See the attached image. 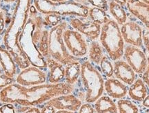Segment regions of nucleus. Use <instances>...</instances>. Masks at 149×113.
I'll list each match as a JSON object with an SVG mask.
<instances>
[{"mask_svg":"<svg viewBox=\"0 0 149 113\" xmlns=\"http://www.w3.org/2000/svg\"><path fill=\"white\" fill-rule=\"evenodd\" d=\"M74 88V85L65 82L44 83L29 88L13 83L0 90V101L24 106H37L58 96L71 94Z\"/></svg>","mask_w":149,"mask_h":113,"instance_id":"nucleus-1","label":"nucleus"},{"mask_svg":"<svg viewBox=\"0 0 149 113\" xmlns=\"http://www.w3.org/2000/svg\"><path fill=\"white\" fill-rule=\"evenodd\" d=\"M32 3L33 0H17L13 15L3 39V46L12 56L24 52L19 44V38L26 25Z\"/></svg>","mask_w":149,"mask_h":113,"instance_id":"nucleus-2","label":"nucleus"},{"mask_svg":"<svg viewBox=\"0 0 149 113\" xmlns=\"http://www.w3.org/2000/svg\"><path fill=\"white\" fill-rule=\"evenodd\" d=\"M100 40L112 61L120 60L124 56V41L121 34L120 25L115 20L110 19L109 22L102 25Z\"/></svg>","mask_w":149,"mask_h":113,"instance_id":"nucleus-3","label":"nucleus"},{"mask_svg":"<svg viewBox=\"0 0 149 113\" xmlns=\"http://www.w3.org/2000/svg\"><path fill=\"white\" fill-rule=\"evenodd\" d=\"M80 79L86 92L85 101L95 103L104 91V81L100 71L88 60L81 61Z\"/></svg>","mask_w":149,"mask_h":113,"instance_id":"nucleus-4","label":"nucleus"},{"mask_svg":"<svg viewBox=\"0 0 149 113\" xmlns=\"http://www.w3.org/2000/svg\"><path fill=\"white\" fill-rule=\"evenodd\" d=\"M35 8L41 14H56L63 16L88 18L89 7L74 1L53 2L51 0H33Z\"/></svg>","mask_w":149,"mask_h":113,"instance_id":"nucleus-5","label":"nucleus"},{"mask_svg":"<svg viewBox=\"0 0 149 113\" xmlns=\"http://www.w3.org/2000/svg\"><path fill=\"white\" fill-rule=\"evenodd\" d=\"M68 23L63 21L58 25L50 29L48 37V56L66 66L76 61H81V58L74 57L67 49L63 39V33L68 28Z\"/></svg>","mask_w":149,"mask_h":113,"instance_id":"nucleus-6","label":"nucleus"},{"mask_svg":"<svg viewBox=\"0 0 149 113\" xmlns=\"http://www.w3.org/2000/svg\"><path fill=\"white\" fill-rule=\"evenodd\" d=\"M65 45L72 56L82 58L88 54V46L84 35L74 29L67 28L63 33Z\"/></svg>","mask_w":149,"mask_h":113,"instance_id":"nucleus-7","label":"nucleus"},{"mask_svg":"<svg viewBox=\"0 0 149 113\" xmlns=\"http://www.w3.org/2000/svg\"><path fill=\"white\" fill-rule=\"evenodd\" d=\"M124 56L128 65L136 74H142L146 70L148 61L145 52L141 49L133 45L124 46Z\"/></svg>","mask_w":149,"mask_h":113,"instance_id":"nucleus-8","label":"nucleus"},{"mask_svg":"<svg viewBox=\"0 0 149 113\" xmlns=\"http://www.w3.org/2000/svg\"><path fill=\"white\" fill-rule=\"evenodd\" d=\"M47 74L42 69L35 66H30L22 69L16 76L15 82L24 87H32L46 83Z\"/></svg>","mask_w":149,"mask_h":113,"instance_id":"nucleus-9","label":"nucleus"},{"mask_svg":"<svg viewBox=\"0 0 149 113\" xmlns=\"http://www.w3.org/2000/svg\"><path fill=\"white\" fill-rule=\"evenodd\" d=\"M143 28L134 21H128L120 27L121 34L124 42L140 49H145L143 43Z\"/></svg>","mask_w":149,"mask_h":113,"instance_id":"nucleus-10","label":"nucleus"},{"mask_svg":"<svg viewBox=\"0 0 149 113\" xmlns=\"http://www.w3.org/2000/svg\"><path fill=\"white\" fill-rule=\"evenodd\" d=\"M69 24L72 29L79 32L91 41L96 40L101 33V25L91 20L84 22L78 18H72L70 19Z\"/></svg>","mask_w":149,"mask_h":113,"instance_id":"nucleus-11","label":"nucleus"},{"mask_svg":"<svg viewBox=\"0 0 149 113\" xmlns=\"http://www.w3.org/2000/svg\"><path fill=\"white\" fill-rule=\"evenodd\" d=\"M45 104L51 105L57 110H66L77 112L82 105V101L74 95L68 94L53 98L51 100L46 102Z\"/></svg>","mask_w":149,"mask_h":113,"instance_id":"nucleus-12","label":"nucleus"},{"mask_svg":"<svg viewBox=\"0 0 149 113\" xmlns=\"http://www.w3.org/2000/svg\"><path fill=\"white\" fill-rule=\"evenodd\" d=\"M126 6L130 14L149 30V4L141 0H127Z\"/></svg>","mask_w":149,"mask_h":113,"instance_id":"nucleus-13","label":"nucleus"},{"mask_svg":"<svg viewBox=\"0 0 149 113\" xmlns=\"http://www.w3.org/2000/svg\"><path fill=\"white\" fill-rule=\"evenodd\" d=\"M114 75L124 83L131 85L135 81V72L126 61L117 60L114 63Z\"/></svg>","mask_w":149,"mask_h":113,"instance_id":"nucleus-14","label":"nucleus"},{"mask_svg":"<svg viewBox=\"0 0 149 113\" xmlns=\"http://www.w3.org/2000/svg\"><path fill=\"white\" fill-rule=\"evenodd\" d=\"M45 58L47 63V69H48V74L47 75L48 83H62L65 77L64 65L50 56Z\"/></svg>","mask_w":149,"mask_h":113,"instance_id":"nucleus-15","label":"nucleus"},{"mask_svg":"<svg viewBox=\"0 0 149 113\" xmlns=\"http://www.w3.org/2000/svg\"><path fill=\"white\" fill-rule=\"evenodd\" d=\"M104 90L108 95L113 99H121L128 93L127 86L117 78L107 79L104 82Z\"/></svg>","mask_w":149,"mask_h":113,"instance_id":"nucleus-16","label":"nucleus"},{"mask_svg":"<svg viewBox=\"0 0 149 113\" xmlns=\"http://www.w3.org/2000/svg\"><path fill=\"white\" fill-rule=\"evenodd\" d=\"M17 66L13 58L4 46L0 45V68L3 74L10 78H14L17 74Z\"/></svg>","mask_w":149,"mask_h":113,"instance_id":"nucleus-17","label":"nucleus"},{"mask_svg":"<svg viewBox=\"0 0 149 113\" xmlns=\"http://www.w3.org/2000/svg\"><path fill=\"white\" fill-rule=\"evenodd\" d=\"M148 87L142 78H137L134 81L128 89V95L133 100L142 102L148 95Z\"/></svg>","mask_w":149,"mask_h":113,"instance_id":"nucleus-18","label":"nucleus"},{"mask_svg":"<svg viewBox=\"0 0 149 113\" xmlns=\"http://www.w3.org/2000/svg\"><path fill=\"white\" fill-rule=\"evenodd\" d=\"M97 113H118L116 103L109 96L102 95L94 103Z\"/></svg>","mask_w":149,"mask_h":113,"instance_id":"nucleus-19","label":"nucleus"},{"mask_svg":"<svg viewBox=\"0 0 149 113\" xmlns=\"http://www.w3.org/2000/svg\"><path fill=\"white\" fill-rule=\"evenodd\" d=\"M81 61H76L65 66V83L74 85L81 75Z\"/></svg>","mask_w":149,"mask_h":113,"instance_id":"nucleus-20","label":"nucleus"},{"mask_svg":"<svg viewBox=\"0 0 149 113\" xmlns=\"http://www.w3.org/2000/svg\"><path fill=\"white\" fill-rule=\"evenodd\" d=\"M109 9L110 13L115 19V21L119 25L122 26L125 22H127V13L126 11L120 4L115 1L114 0H111L109 3Z\"/></svg>","mask_w":149,"mask_h":113,"instance_id":"nucleus-21","label":"nucleus"},{"mask_svg":"<svg viewBox=\"0 0 149 113\" xmlns=\"http://www.w3.org/2000/svg\"><path fill=\"white\" fill-rule=\"evenodd\" d=\"M88 54L90 62L95 65H100L102 58L104 56L103 47L96 40L91 41Z\"/></svg>","mask_w":149,"mask_h":113,"instance_id":"nucleus-22","label":"nucleus"},{"mask_svg":"<svg viewBox=\"0 0 149 113\" xmlns=\"http://www.w3.org/2000/svg\"><path fill=\"white\" fill-rule=\"evenodd\" d=\"M88 18H90L91 21L95 22L100 25L106 24L111 19L105 11L96 7L89 8Z\"/></svg>","mask_w":149,"mask_h":113,"instance_id":"nucleus-23","label":"nucleus"},{"mask_svg":"<svg viewBox=\"0 0 149 113\" xmlns=\"http://www.w3.org/2000/svg\"><path fill=\"white\" fill-rule=\"evenodd\" d=\"M118 113H139V108L133 101L121 99L117 101Z\"/></svg>","mask_w":149,"mask_h":113,"instance_id":"nucleus-24","label":"nucleus"},{"mask_svg":"<svg viewBox=\"0 0 149 113\" xmlns=\"http://www.w3.org/2000/svg\"><path fill=\"white\" fill-rule=\"evenodd\" d=\"M102 72L105 76L111 78L114 74V66L112 64L111 58L108 55H104L100 63Z\"/></svg>","mask_w":149,"mask_h":113,"instance_id":"nucleus-25","label":"nucleus"},{"mask_svg":"<svg viewBox=\"0 0 149 113\" xmlns=\"http://www.w3.org/2000/svg\"><path fill=\"white\" fill-rule=\"evenodd\" d=\"M44 20L46 25L49 27H53L58 25L61 22V16L56 14H48L45 15Z\"/></svg>","mask_w":149,"mask_h":113,"instance_id":"nucleus-26","label":"nucleus"},{"mask_svg":"<svg viewBox=\"0 0 149 113\" xmlns=\"http://www.w3.org/2000/svg\"><path fill=\"white\" fill-rule=\"evenodd\" d=\"M17 113H41L40 108L35 106H24V105H17Z\"/></svg>","mask_w":149,"mask_h":113,"instance_id":"nucleus-27","label":"nucleus"},{"mask_svg":"<svg viewBox=\"0 0 149 113\" xmlns=\"http://www.w3.org/2000/svg\"><path fill=\"white\" fill-rule=\"evenodd\" d=\"M88 4L92 5L93 7L101 8L107 11L109 9V2L108 0H87Z\"/></svg>","mask_w":149,"mask_h":113,"instance_id":"nucleus-28","label":"nucleus"},{"mask_svg":"<svg viewBox=\"0 0 149 113\" xmlns=\"http://www.w3.org/2000/svg\"><path fill=\"white\" fill-rule=\"evenodd\" d=\"M13 83H15V79L14 78H10L3 73L0 74V90Z\"/></svg>","mask_w":149,"mask_h":113,"instance_id":"nucleus-29","label":"nucleus"},{"mask_svg":"<svg viewBox=\"0 0 149 113\" xmlns=\"http://www.w3.org/2000/svg\"><path fill=\"white\" fill-rule=\"evenodd\" d=\"M0 112L17 113V110L15 104H13V103H3V105L0 107Z\"/></svg>","mask_w":149,"mask_h":113,"instance_id":"nucleus-30","label":"nucleus"},{"mask_svg":"<svg viewBox=\"0 0 149 113\" xmlns=\"http://www.w3.org/2000/svg\"><path fill=\"white\" fill-rule=\"evenodd\" d=\"M77 113H95V110L91 103H86L81 105Z\"/></svg>","mask_w":149,"mask_h":113,"instance_id":"nucleus-31","label":"nucleus"},{"mask_svg":"<svg viewBox=\"0 0 149 113\" xmlns=\"http://www.w3.org/2000/svg\"><path fill=\"white\" fill-rule=\"evenodd\" d=\"M143 43L145 49L149 54V30L146 28L143 29Z\"/></svg>","mask_w":149,"mask_h":113,"instance_id":"nucleus-32","label":"nucleus"},{"mask_svg":"<svg viewBox=\"0 0 149 113\" xmlns=\"http://www.w3.org/2000/svg\"><path fill=\"white\" fill-rule=\"evenodd\" d=\"M147 61H148V65L146 70L142 74V80L149 89V56H147Z\"/></svg>","mask_w":149,"mask_h":113,"instance_id":"nucleus-33","label":"nucleus"},{"mask_svg":"<svg viewBox=\"0 0 149 113\" xmlns=\"http://www.w3.org/2000/svg\"><path fill=\"white\" fill-rule=\"evenodd\" d=\"M6 25V17L5 13L3 11H0V36L3 34Z\"/></svg>","mask_w":149,"mask_h":113,"instance_id":"nucleus-34","label":"nucleus"},{"mask_svg":"<svg viewBox=\"0 0 149 113\" xmlns=\"http://www.w3.org/2000/svg\"><path fill=\"white\" fill-rule=\"evenodd\" d=\"M56 109L51 105L45 104L41 110V113H55Z\"/></svg>","mask_w":149,"mask_h":113,"instance_id":"nucleus-35","label":"nucleus"},{"mask_svg":"<svg viewBox=\"0 0 149 113\" xmlns=\"http://www.w3.org/2000/svg\"><path fill=\"white\" fill-rule=\"evenodd\" d=\"M142 105H143V106L145 107V108H149V95H147L146 98H145L144 100H143Z\"/></svg>","mask_w":149,"mask_h":113,"instance_id":"nucleus-36","label":"nucleus"},{"mask_svg":"<svg viewBox=\"0 0 149 113\" xmlns=\"http://www.w3.org/2000/svg\"><path fill=\"white\" fill-rule=\"evenodd\" d=\"M72 1H75V2L77 3H79V4H83V5H85V6H88V1L87 0H72Z\"/></svg>","mask_w":149,"mask_h":113,"instance_id":"nucleus-37","label":"nucleus"},{"mask_svg":"<svg viewBox=\"0 0 149 113\" xmlns=\"http://www.w3.org/2000/svg\"><path fill=\"white\" fill-rule=\"evenodd\" d=\"M114 1H116L117 3H118L119 4H120L123 7L126 5V2H127V0H114Z\"/></svg>","mask_w":149,"mask_h":113,"instance_id":"nucleus-38","label":"nucleus"},{"mask_svg":"<svg viewBox=\"0 0 149 113\" xmlns=\"http://www.w3.org/2000/svg\"><path fill=\"white\" fill-rule=\"evenodd\" d=\"M55 113H74V112L70 110H59L56 111Z\"/></svg>","mask_w":149,"mask_h":113,"instance_id":"nucleus-39","label":"nucleus"},{"mask_svg":"<svg viewBox=\"0 0 149 113\" xmlns=\"http://www.w3.org/2000/svg\"><path fill=\"white\" fill-rule=\"evenodd\" d=\"M3 2L7 3V4H11V3H14L17 1V0H3Z\"/></svg>","mask_w":149,"mask_h":113,"instance_id":"nucleus-40","label":"nucleus"},{"mask_svg":"<svg viewBox=\"0 0 149 113\" xmlns=\"http://www.w3.org/2000/svg\"><path fill=\"white\" fill-rule=\"evenodd\" d=\"M51 1H53V2H64V1H66L68 0H51Z\"/></svg>","mask_w":149,"mask_h":113,"instance_id":"nucleus-41","label":"nucleus"},{"mask_svg":"<svg viewBox=\"0 0 149 113\" xmlns=\"http://www.w3.org/2000/svg\"><path fill=\"white\" fill-rule=\"evenodd\" d=\"M141 1H144L145 3H146V4H149V0H141Z\"/></svg>","mask_w":149,"mask_h":113,"instance_id":"nucleus-42","label":"nucleus"},{"mask_svg":"<svg viewBox=\"0 0 149 113\" xmlns=\"http://www.w3.org/2000/svg\"><path fill=\"white\" fill-rule=\"evenodd\" d=\"M2 73H3V71H2V70H1V69L0 68V74H2Z\"/></svg>","mask_w":149,"mask_h":113,"instance_id":"nucleus-43","label":"nucleus"},{"mask_svg":"<svg viewBox=\"0 0 149 113\" xmlns=\"http://www.w3.org/2000/svg\"><path fill=\"white\" fill-rule=\"evenodd\" d=\"M0 1H1V0H0Z\"/></svg>","mask_w":149,"mask_h":113,"instance_id":"nucleus-44","label":"nucleus"},{"mask_svg":"<svg viewBox=\"0 0 149 113\" xmlns=\"http://www.w3.org/2000/svg\"><path fill=\"white\" fill-rule=\"evenodd\" d=\"M0 113H1V112H0Z\"/></svg>","mask_w":149,"mask_h":113,"instance_id":"nucleus-45","label":"nucleus"}]
</instances>
